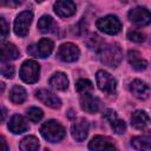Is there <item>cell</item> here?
<instances>
[{"label": "cell", "mask_w": 151, "mask_h": 151, "mask_svg": "<svg viewBox=\"0 0 151 151\" xmlns=\"http://www.w3.org/2000/svg\"><path fill=\"white\" fill-rule=\"evenodd\" d=\"M122 58H123V53L117 44L103 45L99 50L100 61L109 67H117L120 64Z\"/></svg>", "instance_id": "6da1fadb"}, {"label": "cell", "mask_w": 151, "mask_h": 151, "mask_svg": "<svg viewBox=\"0 0 151 151\" xmlns=\"http://www.w3.org/2000/svg\"><path fill=\"white\" fill-rule=\"evenodd\" d=\"M40 133L47 142L57 143L65 137V129L57 120H47L41 125Z\"/></svg>", "instance_id": "7a4b0ae2"}, {"label": "cell", "mask_w": 151, "mask_h": 151, "mask_svg": "<svg viewBox=\"0 0 151 151\" xmlns=\"http://www.w3.org/2000/svg\"><path fill=\"white\" fill-rule=\"evenodd\" d=\"M40 74V65L35 60H26L22 63L20 68V78L27 83L33 84L38 81Z\"/></svg>", "instance_id": "3957f363"}, {"label": "cell", "mask_w": 151, "mask_h": 151, "mask_svg": "<svg viewBox=\"0 0 151 151\" xmlns=\"http://www.w3.org/2000/svg\"><path fill=\"white\" fill-rule=\"evenodd\" d=\"M97 85L100 91L105 92L106 94H114L117 90V81L116 79L106 71H98L96 74Z\"/></svg>", "instance_id": "277c9868"}, {"label": "cell", "mask_w": 151, "mask_h": 151, "mask_svg": "<svg viewBox=\"0 0 151 151\" xmlns=\"http://www.w3.org/2000/svg\"><path fill=\"white\" fill-rule=\"evenodd\" d=\"M97 27L99 28V31H101L106 34L114 35L120 31L122 22L119 21V19L116 15H106V17L97 20Z\"/></svg>", "instance_id": "5b68a950"}, {"label": "cell", "mask_w": 151, "mask_h": 151, "mask_svg": "<svg viewBox=\"0 0 151 151\" xmlns=\"http://www.w3.org/2000/svg\"><path fill=\"white\" fill-rule=\"evenodd\" d=\"M33 19V13L29 11L21 12L14 21V33L19 37H26L28 33L29 25Z\"/></svg>", "instance_id": "8992f818"}, {"label": "cell", "mask_w": 151, "mask_h": 151, "mask_svg": "<svg viewBox=\"0 0 151 151\" xmlns=\"http://www.w3.org/2000/svg\"><path fill=\"white\" fill-rule=\"evenodd\" d=\"M79 54H80V51H79L78 46H76L72 42H66V44H63L59 47L57 57L61 61L72 63V61H76L79 58Z\"/></svg>", "instance_id": "52a82bcc"}, {"label": "cell", "mask_w": 151, "mask_h": 151, "mask_svg": "<svg viewBox=\"0 0 151 151\" xmlns=\"http://www.w3.org/2000/svg\"><path fill=\"white\" fill-rule=\"evenodd\" d=\"M129 19L137 26H146L151 22V13L144 7H136L129 12Z\"/></svg>", "instance_id": "ba28073f"}, {"label": "cell", "mask_w": 151, "mask_h": 151, "mask_svg": "<svg viewBox=\"0 0 151 151\" xmlns=\"http://www.w3.org/2000/svg\"><path fill=\"white\" fill-rule=\"evenodd\" d=\"M35 97H37L42 104H45V105L48 106V107L59 109V107L61 106V100H60L54 93H52V92L48 91V90H45V88L38 90V91L35 92Z\"/></svg>", "instance_id": "9c48e42d"}, {"label": "cell", "mask_w": 151, "mask_h": 151, "mask_svg": "<svg viewBox=\"0 0 151 151\" xmlns=\"http://www.w3.org/2000/svg\"><path fill=\"white\" fill-rule=\"evenodd\" d=\"M80 106L87 113H96V112H98L100 110L101 101L97 97H93L91 93L81 94V97H80Z\"/></svg>", "instance_id": "30bf717a"}, {"label": "cell", "mask_w": 151, "mask_h": 151, "mask_svg": "<svg viewBox=\"0 0 151 151\" xmlns=\"http://www.w3.org/2000/svg\"><path fill=\"white\" fill-rule=\"evenodd\" d=\"M54 12L61 18H70L76 13V4L72 0H57Z\"/></svg>", "instance_id": "8fae6325"}, {"label": "cell", "mask_w": 151, "mask_h": 151, "mask_svg": "<svg viewBox=\"0 0 151 151\" xmlns=\"http://www.w3.org/2000/svg\"><path fill=\"white\" fill-rule=\"evenodd\" d=\"M71 133L72 137L77 140V142H83L88 133V123L87 120H85L84 118H79L77 119L72 127H71Z\"/></svg>", "instance_id": "7c38bea8"}, {"label": "cell", "mask_w": 151, "mask_h": 151, "mask_svg": "<svg viewBox=\"0 0 151 151\" xmlns=\"http://www.w3.org/2000/svg\"><path fill=\"white\" fill-rule=\"evenodd\" d=\"M130 91L138 99H146L150 94L149 85L140 79H134L130 83Z\"/></svg>", "instance_id": "4fadbf2b"}, {"label": "cell", "mask_w": 151, "mask_h": 151, "mask_svg": "<svg viewBox=\"0 0 151 151\" xmlns=\"http://www.w3.org/2000/svg\"><path fill=\"white\" fill-rule=\"evenodd\" d=\"M150 123H151V119H150V117L147 116V113L145 111L138 110V111H134L131 116V124L137 130L146 129L150 125Z\"/></svg>", "instance_id": "5bb4252c"}, {"label": "cell", "mask_w": 151, "mask_h": 151, "mask_svg": "<svg viewBox=\"0 0 151 151\" xmlns=\"http://www.w3.org/2000/svg\"><path fill=\"white\" fill-rule=\"evenodd\" d=\"M8 129L11 132L15 133V134H19V133H22L25 131L28 130V124L26 122V119L20 116V114H14L9 123H8Z\"/></svg>", "instance_id": "9a60e30c"}, {"label": "cell", "mask_w": 151, "mask_h": 151, "mask_svg": "<svg viewBox=\"0 0 151 151\" xmlns=\"http://www.w3.org/2000/svg\"><path fill=\"white\" fill-rule=\"evenodd\" d=\"M88 149L96 151V150H114L116 147L109 138L103 137V136H96L90 142Z\"/></svg>", "instance_id": "2e32d148"}, {"label": "cell", "mask_w": 151, "mask_h": 151, "mask_svg": "<svg viewBox=\"0 0 151 151\" xmlns=\"http://www.w3.org/2000/svg\"><path fill=\"white\" fill-rule=\"evenodd\" d=\"M48 84H50L54 90L65 91V90L68 87V79H67V77H66L65 73H63V72H57V73H54V74L50 78Z\"/></svg>", "instance_id": "e0dca14e"}, {"label": "cell", "mask_w": 151, "mask_h": 151, "mask_svg": "<svg viewBox=\"0 0 151 151\" xmlns=\"http://www.w3.org/2000/svg\"><path fill=\"white\" fill-rule=\"evenodd\" d=\"M127 60L130 65L136 70V71H143L146 68L147 63L145 59L140 57V53L137 51H129L127 53Z\"/></svg>", "instance_id": "ac0fdd59"}, {"label": "cell", "mask_w": 151, "mask_h": 151, "mask_svg": "<svg viewBox=\"0 0 151 151\" xmlns=\"http://www.w3.org/2000/svg\"><path fill=\"white\" fill-rule=\"evenodd\" d=\"M53 47H54V44L51 39L48 38H42L39 42H38V46H37V52H38V55L40 58H46L48 57L52 51H53Z\"/></svg>", "instance_id": "d6986e66"}, {"label": "cell", "mask_w": 151, "mask_h": 151, "mask_svg": "<svg viewBox=\"0 0 151 151\" xmlns=\"http://www.w3.org/2000/svg\"><path fill=\"white\" fill-rule=\"evenodd\" d=\"M1 53H2V60H14L19 57V50L11 42H5L1 46Z\"/></svg>", "instance_id": "ffe728a7"}, {"label": "cell", "mask_w": 151, "mask_h": 151, "mask_svg": "<svg viewBox=\"0 0 151 151\" xmlns=\"http://www.w3.org/2000/svg\"><path fill=\"white\" fill-rule=\"evenodd\" d=\"M26 97H27V93H26V90L19 85H15L12 87L11 92H9V99L12 100V103L14 104H21L26 100Z\"/></svg>", "instance_id": "44dd1931"}, {"label": "cell", "mask_w": 151, "mask_h": 151, "mask_svg": "<svg viewBox=\"0 0 151 151\" xmlns=\"http://www.w3.org/2000/svg\"><path fill=\"white\" fill-rule=\"evenodd\" d=\"M131 146L134 150H151V138L147 136H138L131 139Z\"/></svg>", "instance_id": "7402d4cb"}, {"label": "cell", "mask_w": 151, "mask_h": 151, "mask_svg": "<svg viewBox=\"0 0 151 151\" xmlns=\"http://www.w3.org/2000/svg\"><path fill=\"white\" fill-rule=\"evenodd\" d=\"M19 147L22 151H35L39 149V140L34 136H27L20 142Z\"/></svg>", "instance_id": "603a6c76"}, {"label": "cell", "mask_w": 151, "mask_h": 151, "mask_svg": "<svg viewBox=\"0 0 151 151\" xmlns=\"http://www.w3.org/2000/svg\"><path fill=\"white\" fill-rule=\"evenodd\" d=\"M55 24H54V20L50 17V15H42L39 21H38V28L40 32L42 33H48V32H52L53 28H54Z\"/></svg>", "instance_id": "cb8c5ba5"}, {"label": "cell", "mask_w": 151, "mask_h": 151, "mask_svg": "<svg viewBox=\"0 0 151 151\" xmlns=\"http://www.w3.org/2000/svg\"><path fill=\"white\" fill-rule=\"evenodd\" d=\"M76 88H77L78 93H80V94H87V93H92L93 85L87 79H79L76 83Z\"/></svg>", "instance_id": "d4e9b609"}, {"label": "cell", "mask_w": 151, "mask_h": 151, "mask_svg": "<svg viewBox=\"0 0 151 151\" xmlns=\"http://www.w3.org/2000/svg\"><path fill=\"white\" fill-rule=\"evenodd\" d=\"M86 45L88 46L90 50L99 51L100 47L103 46V41H101V39H100L99 35H97V34L93 33V34H91V35L86 39Z\"/></svg>", "instance_id": "484cf974"}, {"label": "cell", "mask_w": 151, "mask_h": 151, "mask_svg": "<svg viewBox=\"0 0 151 151\" xmlns=\"http://www.w3.org/2000/svg\"><path fill=\"white\" fill-rule=\"evenodd\" d=\"M44 113H42V110L39 109V107H29L27 110V118L32 122V123H38L41 120Z\"/></svg>", "instance_id": "4316f807"}, {"label": "cell", "mask_w": 151, "mask_h": 151, "mask_svg": "<svg viewBox=\"0 0 151 151\" xmlns=\"http://www.w3.org/2000/svg\"><path fill=\"white\" fill-rule=\"evenodd\" d=\"M110 124H111L112 130H113L116 133H118V134H122V133H124V132L126 131V124H125L124 120H120V119L116 118V119H113Z\"/></svg>", "instance_id": "83f0119b"}, {"label": "cell", "mask_w": 151, "mask_h": 151, "mask_svg": "<svg viewBox=\"0 0 151 151\" xmlns=\"http://www.w3.org/2000/svg\"><path fill=\"white\" fill-rule=\"evenodd\" d=\"M1 74L5 78H13L14 76V66L7 64L5 60H2L1 63Z\"/></svg>", "instance_id": "f1b7e54d"}, {"label": "cell", "mask_w": 151, "mask_h": 151, "mask_svg": "<svg viewBox=\"0 0 151 151\" xmlns=\"http://www.w3.org/2000/svg\"><path fill=\"white\" fill-rule=\"evenodd\" d=\"M127 39L131 40V41H134V42H142L144 41V34L139 31H136V29H130L127 32Z\"/></svg>", "instance_id": "f546056e"}, {"label": "cell", "mask_w": 151, "mask_h": 151, "mask_svg": "<svg viewBox=\"0 0 151 151\" xmlns=\"http://www.w3.org/2000/svg\"><path fill=\"white\" fill-rule=\"evenodd\" d=\"M25 0H1V5L2 6H9V7H17L19 5H21Z\"/></svg>", "instance_id": "4dcf8cb0"}, {"label": "cell", "mask_w": 151, "mask_h": 151, "mask_svg": "<svg viewBox=\"0 0 151 151\" xmlns=\"http://www.w3.org/2000/svg\"><path fill=\"white\" fill-rule=\"evenodd\" d=\"M1 38L5 39L7 37V33H8V26H7V22L4 18H1Z\"/></svg>", "instance_id": "1f68e13d"}, {"label": "cell", "mask_w": 151, "mask_h": 151, "mask_svg": "<svg viewBox=\"0 0 151 151\" xmlns=\"http://www.w3.org/2000/svg\"><path fill=\"white\" fill-rule=\"evenodd\" d=\"M104 117H105V119H107L110 123H111L113 119H116V118H117L116 112H114L113 110H106V111L104 112Z\"/></svg>", "instance_id": "d6a6232c"}, {"label": "cell", "mask_w": 151, "mask_h": 151, "mask_svg": "<svg viewBox=\"0 0 151 151\" xmlns=\"http://www.w3.org/2000/svg\"><path fill=\"white\" fill-rule=\"evenodd\" d=\"M1 144H2V150H4V151H7L8 149H7V146H6V143H5V139H4V138H1Z\"/></svg>", "instance_id": "836d02e7"}, {"label": "cell", "mask_w": 151, "mask_h": 151, "mask_svg": "<svg viewBox=\"0 0 151 151\" xmlns=\"http://www.w3.org/2000/svg\"><path fill=\"white\" fill-rule=\"evenodd\" d=\"M5 116H6V110H5V107L2 106V120L5 119Z\"/></svg>", "instance_id": "e575fe53"}, {"label": "cell", "mask_w": 151, "mask_h": 151, "mask_svg": "<svg viewBox=\"0 0 151 151\" xmlns=\"http://www.w3.org/2000/svg\"><path fill=\"white\" fill-rule=\"evenodd\" d=\"M120 1H122V2H125V4H126V2H130V1H133V0H120Z\"/></svg>", "instance_id": "d590c367"}, {"label": "cell", "mask_w": 151, "mask_h": 151, "mask_svg": "<svg viewBox=\"0 0 151 151\" xmlns=\"http://www.w3.org/2000/svg\"><path fill=\"white\" fill-rule=\"evenodd\" d=\"M35 1H37V2H42L44 0H35Z\"/></svg>", "instance_id": "8d00e7d4"}]
</instances>
